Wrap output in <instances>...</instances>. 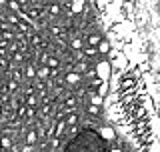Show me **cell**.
Instances as JSON below:
<instances>
[{
    "mask_svg": "<svg viewBox=\"0 0 160 152\" xmlns=\"http://www.w3.org/2000/svg\"><path fill=\"white\" fill-rule=\"evenodd\" d=\"M64 152H108V146L98 130L82 128L68 140Z\"/></svg>",
    "mask_w": 160,
    "mask_h": 152,
    "instance_id": "1",
    "label": "cell"
},
{
    "mask_svg": "<svg viewBox=\"0 0 160 152\" xmlns=\"http://www.w3.org/2000/svg\"><path fill=\"white\" fill-rule=\"evenodd\" d=\"M0 146L6 150V148H10V146H12V140H10V138H2V140H0Z\"/></svg>",
    "mask_w": 160,
    "mask_h": 152,
    "instance_id": "2",
    "label": "cell"
},
{
    "mask_svg": "<svg viewBox=\"0 0 160 152\" xmlns=\"http://www.w3.org/2000/svg\"><path fill=\"white\" fill-rule=\"evenodd\" d=\"M34 142H36V132H34V130H32V132H30V134H28V144H30V146H32Z\"/></svg>",
    "mask_w": 160,
    "mask_h": 152,
    "instance_id": "3",
    "label": "cell"
}]
</instances>
